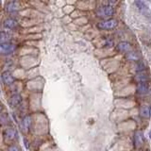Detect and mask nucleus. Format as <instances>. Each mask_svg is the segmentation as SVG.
Wrapping results in <instances>:
<instances>
[{"label": "nucleus", "instance_id": "1", "mask_svg": "<svg viewBox=\"0 0 151 151\" xmlns=\"http://www.w3.org/2000/svg\"><path fill=\"white\" fill-rule=\"evenodd\" d=\"M114 13V9H113V7L109 6V5H102V6H99L96 9V14L97 17L100 18H107L111 16L112 14Z\"/></svg>", "mask_w": 151, "mask_h": 151}, {"label": "nucleus", "instance_id": "2", "mask_svg": "<svg viewBox=\"0 0 151 151\" xmlns=\"http://www.w3.org/2000/svg\"><path fill=\"white\" fill-rule=\"evenodd\" d=\"M118 25V21L115 19H108L102 22H99L97 24V27L102 30H108V29H113Z\"/></svg>", "mask_w": 151, "mask_h": 151}, {"label": "nucleus", "instance_id": "3", "mask_svg": "<svg viewBox=\"0 0 151 151\" xmlns=\"http://www.w3.org/2000/svg\"><path fill=\"white\" fill-rule=\"evenodd\" d=\"M135 5L138 8L139 11L145 16H150L151 15V11L149 7L147 6V4L144 1H135Z\"/></svg>", "mask_w": 151, "mask_h": 151}, {"label": "nucleus", "instance_id": "4", "mask_svg": "<svg viewBox=\"0 0 151 151\" xmlns=\"http://www.w3.org/2000/svg\"><path fill=\"white\" fill-rule=\"evenodd\" d=\"M14 50V45L9 44V42H5V44L0 45V52L3 55H9L12 53Z\"/></svg>", "mask_w": 151, "mask_h": 151}, {"label": "nucleus", "instance_id": "5", "mask_svg": "<svg viewBox=\"0 0 151 151\" xmlns=\"http://www.w3.org/2000/svg\"><path fill=\"white\" fill-rule=\"evenodd\" d=\"M15 130L12 127H8V129H5L3 131V136H4V139L6 141H13L15 139Z\"/></svg>", "mask_w": 151, "mask_h": 151}, {"label": "nucleus", "instance_id": "6", "mask_svg": "<svg viewBox=\"0 0 151 151\" xmlns=\"http://www.w3.org/2000/svg\"><path fill=\"white\" fill-rule=\"evenodd\" d=\"M144 144V134L143 132L138 130L134 133V145L136 148H139Z\"/></svg>", "mask_w": 151, "mask_h": 151}, {"label": "nucleus", "instance_id": "7", "mask_svg": "<svg viewBox=\"0 0 151 151\" xmlns=\"http://www.w3.org/2000/svg\"><path fill=\"white\" fill-rule=\"evenodd\" d=\"M1 79L4 84L6 85H11L14 82V78L12 77V75L11 72L6 71V72H3L1 75Z\"/></svg>", "mask_w": 151, "mask_h": 151}, {"label": "nucleus", "instance_id": "8", "mask_svg": "<svg viewBox=\"0 0 151 151\" xmlns=\"http://www.w3.org/2000/svg\"><path fill=\"white\" fill-rule=\"evenodd\" d=\"M21 102H22V96H21V94H19V93L13 94V96H11V98H9V104L12 108L18 106Z\"/></svg>", "mask_w": 151, "mask_h": 151}, {"label": "nucleus", "instance_id": "9", "mask_svg": "<svg viewBox=\"0 0 151 151\" xmlns=\"http://www.w3.org/2000/svg\"><path fill=\"white\" fill-rule=\"evenodd\" d=\"M137 93L140 94H146L149 93L148 82H141L137 85Z\"/></svg>", "mask_w": 151, "mask_h": 151}, {"label": "nucleus", "instance_id": "10", "mask_svg": "<svg viewBox=\"0 0 151 151\" xmlns=\"http://www.w3.org/2000/svg\"><path fill=\"white\" fill-rule=\"evenodd\" d=\"M117 50L120 52H129L131 50V45L127 42H121L117 45Z\"/></svg>", "mask_w": 151, "mask_h": 151}, {"label": "nucleus", "instance_id": "11", "mask_svg": "<svg viewBox=\"0 0 151 151\" xmlns=\"http://www.w3.org/2000/svg\"><path fill=\"white\" fill-rule=\"evenodd\" d=\"M140 114L143 118H145V119H147V118L150 117V114H151V109L149 106H142L141 109H140Z\"/></svg>", "mask_w": 151, "mask_h": 151}, {"label": "nucleus", "instance_id": "12", "mask_svg": "<svg viewBox=\"0 0 151 151\" xmlns=\"http://www.w3.org/2000/svg\"><path fill=\"white\" fill-rule=\"evenodd\" d=\"M3 25L6 28H9V29H12V28H14V27H16L18 26V23H17L16 20H14V19H12V18H8V19H6V20L4 21Z\"/></svg>", "mask_w": 151, "mask_h": 151}, {"label": "nucleus", "instance_id": "13", "mask_svg": "<svg viewBox=\"0 0 151 151\" xmlns=\"http://www.w3.org/2000/svg\"><path fill=\"white\" fill-rule=\"evenodd\" d=\"M19 9H20V5H19V3H18V2H16V1H12V2L8 3L7 8H6L7 12H17Z\"/></svg>", "mask_w": 151, "mask_h": 151}, {"label": "nucleus", "instance_id": "14", "mask_svg": "<svg viewBox=\"0 0 151 151\" xmlns=\"http://www.w3.org/2000/svg\"><path fill=\"white\" fill-rule=\"evenodd\" d=\"M135 80H137L139 83H141V82H148L149 81V77H148V75H146L145 73H140L135 77Z\"/></svg>", "mask_w": 151, "mask_h": 151}, {"label": "nucleus", "instance_id": "15", "mask_svg": "<svg viewBox=\"0 0 151 151\" xmlns=\"http://www.w3.org/2000/svg\"><path fill=\"white\" fill-rule=\"evenodd\" d=\"M145 63H144V61H139L138 63H137V65H136V72L137 73H144V71L145 70Z\"/></svg>", "mask_w": 151, "mask_h": 151}, {"label": "nucleus", "instance_id": "16", "mask_svg": "<svg viewBox=\"0 0 151 151\" xmlns=\"http://www.w3.org/2000/svg\"><path fill=\"white\" fill-rule=\"evenodd\" d=\"M23 125L25 129H29L30 126H31V118L29 116H26L25 118L23 119Z\"/></svg>", "mask_w": 151, "mask_h": 151}, {"label": "nucleus", "instance_id": "17", "mask_svg": "<svg viewBox=\"0 0 151 151\" xmlns=\"http://www.w3.org/2000/svg\"><path fill=\"white\" fill-rule=\"evenodd\" d=\"M126 58L129 59V60H137L139 59V56L136 53H134V52H129V53H127L126 55Z\"/></svg>", "mask_w": 151, "mask_h": 151}, {"label": "nucleus", "instance_id": "18", "mask_svg": "<svg viewBox=\"0 0 151 151\" xmlns=\"http://www.w3.org/2000/svg\"><path fill=\"white\" fill-rule=\"evenodd\" d=\"M9 40V36L6 34L5 32H1V38H0V41H1V44H5V42H8Z\"/></svg>", "mask_w": 151, "mask_h": 151}, {"label": "nucleus", "instance_id": "19", "mask_svg": "<svg viewBox=\"0 0 151 151\" xmlns=\"http://www.w3.org/2000/svg\"><path fill=\"white\" fill-rule=\"evenodd\" d=\"M8 151H19V149H18V147L16 145H11L8 148Z\"/></svg>", "mask_w": 151, "mask_h": 151}, {"label": "nucleus", "instance_id": "20", "mask_svg": "<svg viewBox=\"0 0 151 151\" xmlns=\"http://www.w3.org/2000/svg\"><path fill=\"white\" fill-rule=\"evenodd\" d=\"M149 138H150V139H151V131H150V132H149Z\"/></svg>", "mask_w": 151, "mask_h": 151}]
</instances>
